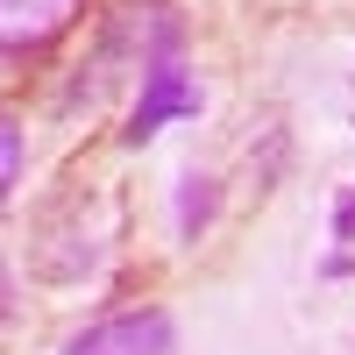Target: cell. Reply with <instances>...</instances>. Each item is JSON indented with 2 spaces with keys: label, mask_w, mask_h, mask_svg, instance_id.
I'll use <instances>...</instances> for the list:
<instances>
[{
  "label": "cell",
  "mask_w": 355,
  "mask_h": 355,
  "mask_svg": "<svg viewBox=\"0 0 355 355\" xmlns=\"http://www.w3.org/2000/svg\"><path fill=\"white\" fill-rule=\"evenodd\" d=\"M199 114V85H192V71L178 64V57H157V64H142V93H135V107H128V142H150L157 128H171V121H192Z\"/></svg>",
  "instance_id": "cell-1"
},
{
  "label": "cell",
  "mask_w": 355,
  "mask_h": 355,
  "mask_svg": "<svg viewBox=\"0 0 355 355\" xmlns=\"http://www.w3.org/2000/svg\"><path fill=\"white\" fill-rule=\"evenodd\" d=\"M64 355H178V327H171L164 306L114 313V320H93L85 334H71Z\"/></svg>",
  "instance_id": "cell-2"
},
{
  "label": "cell",
  "mask_w": 355,
  "mask_h": 355,
  "mask_svg": "<svg viewBox=\"0 0 355 355\" xmlns=\"http://www.w3.org/2000/svg\"><path fill=\"white\" fill-rule=\"evenodd\" d=\"M78 0H0V43H8V57L21 64V57H36L57 28L71 21Z\"/></svg>",
  "instance_id": "cell-3"
},
{
  "label": "cell",
  "mask_w": 355,
  "mask_h": 355,
  "mask_svg": "<svg viewBox=\"0 0 355 355\" xmlns=\"http://www.w3.org/2000/svg\"><path fill=\"white\" fill-rule=\"evenodd\" d=\"M206 214H214V178H185V192H178V234H192L206 227Z\"/></svg>",
  "instance_id": "cell-4"
},
{
  "label": "cell",
  "mask_w": 355,
  "mask_h": 355,
  "mask_svg": "<svg viewBox=\"0 0 355 355\" xmlns=\"http://www.w3.org/2000/svg\"><path fill=\"white\" fill-rule=\"evenodd\" d=\"M21 185V121L8 114L0 121V192H15Z\"/></svg>",
  "instance_id": "cell-5"
},
{
  "label": "cell",
  "mask_w": 355,
  "mask_h": 355,
  "mask_svg": "<svg viewBox=\"0 0 355 355\" xmlns=\"http://www.w3.org/2000/svg\"><path fill=\"white\" fill-rule=\"evenodd\" d=\"M334 234H341V242H348V234H355V192L341 199V220H334Z\"/></svg>",
  "instance_id": "cell-6"
}]
</instances>
